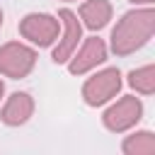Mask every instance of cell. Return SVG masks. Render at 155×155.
I'll list each match as a JSON object with an SVG mask.
<instances>
[{
	"instance_id": "6da1fadb",
	"label": "cell",
	"mask_w": 155,
	"mask_h": 155,
	"mask_svg": "<svg viewBox=\"0 0 155 155\" xmlns=\"http://www.w3.org/2000/svg\"><path fill=\"white\" fill-rule=\"evenodd\" d=\"M153 29H155V12L153 7H143V10H131L126 12L114 31H111V51L116 56H131L136 53L138 48H143L150 36H153Z\"/></svg>"
},
{
	"instance_id": "7a4b0ae2",
	"label": "cell",
	"mask_w": 155,
	"mask_h": 155,
	"mask_svg": "<svg viewBox=\"0 0 155 155\" xmlns=\"http://www.w3.org/2000/svg\"><path fill=\"white\" fill-rule=\"evenodd\" d=\"M36 65V51L19 44V41H7L0 46V75L19 80L27 78Z\"/></svg>"
},
{
	"instance_id": "3957f363",
	"label": "cell",
	"mask_w": 155,
	"mask_h": 155,
	"mask_svg": "<svg viewBox=\"0 0 155 155\" xmlns=\"http://www.w3.org/2000/svg\"><path fill=\"white\" fill-rule=\"evenodd\" d=\"M119 90H121V73L116 68H104L82 85V99L87 107H102L109 99H114Z\"/></svg>"
},
{
	"instance_id": "277c9868",
	"label": "cell",
	"mask_w": 155,
	"mask_h": 155,
	"mask_svg": "<svg viewBox=\"0 0 155 155\" xmlns=\"http://www.w3.org/2000/svg\"><path fill=\"white\" fill-rule=\"evenodd\" d=\"M58 29H61L58 17L46 12H29L19 19V34L36 46H51L58 39Z\"/></svg>"
},
{
	"instance_id": "5b68a950",
	"label": "cell",
	"mask_w": 155,
	"mask_h": 155,
	"mask_svg": "<svg viewBox=\"0 0 155 155\" xmlns=\"http://www.w3.org/2000/svg\"><path fill=\"white\" fill-rule=\"evenodd\" d=\"M140 116H143V104H140V99L133 97V94H126V97H121L116 104H111V107L104 111L102 121H104V126H107L111 133H124V131L133 128V126L140 121Z\"/></svg>"
},
{
	"instance_id": "8992f818",
	"label": "cell",
	"mask_w": 155,
	"mask_h": 155,
	"mask_svg": "<svg viewBox=\"0 0 155 155\" xmlns=\"http://www.w3.org/2000/svg\"><path fill=\"white\" fill-rule=\"evenodd\" d=\"M58 22L63 24V36L56 39L58 44L53 48V61L56 63H65L73 56V51L78 48V41L82 39V22L70 10H61L58 12Z\"/></svg>"
},
{
	"instance_id": "52a82bcc",
	"label": "cell",
	"mask_w": 155,
	"mask_h": 155,
	"mask_svg": "<svg viewBox=\"0 0 155 155\" xmlns=\"http://www.w3.org/2000/svg\"><path fill=\"white\" fill-rule=\"evenodd\" d=\"M104 61H107V44L99 36H90L80 46V51L68 58V70L73 75H82V73H90L92 68L102 65Z\"/></svg>"
},
{
	"instance_id": "ba28073f",
	"label": "cell",
	"mask_w": 155,
	"mask_h": 155,
	"mask_svg": "<svg viewBox=\"0 0 155 155\" xmlns=\"http://www.w3.org/2000/svg\"><path fill=\"white\" fill-rule=\"evenodd\" d=\"M34 114V99L27 92H12L0 111V119L5 126H22Z\"/></svg>"
},
{
	"instance_id": "9c48e42d",
	"label": "cell",
	"mask_w": 155,
	"mask_h": 155,
	"mask_svg": "<svg viewBox=\"0 0 155 155\" xmlns=\"http://www.w3.org/2000/svg\"><path fill=\"white\" fill-rule=\"evenodd\" d=\"M80 19L92 31L104 29L109 24V19H111V5H109V0H85L80 5Z\"/></svg>"
},
{
	"instance_id": "30bf717a",
	"label": "cell",
	"mask_w": 155,
	"mask_h": 155,
	"mask_svg": "<svg viewBox=\"0 0 155 155\" xmlns=\"http://www.w3.org/2000/svg\"><path fill=\"white\" fill-rule=\"evenodd\" d=\"M121 150L126 155H153L155 153V136L150 131H136V133L126 136V140L121 143Z\"/></svg>"
},
{
	"instance_id": "8fae6325",
	"label": "cell",
	"mask_w": 155,
	"mask_h": 155,
	"mask_svg": "<svg viewBox=\"0 0 155 155\" xmlns=\"http://www.w3.org/2000/svg\"><path fill=\"white\" fill-rule=\"evenodd\" d=\"M128 85H131L136 92H140V94H153V92H155V68L148 63V65H143V68H138V70H131Z\"/></svg>"
},
{
	"instance_id": "7c38bea8",
	"label": "cell",
	"mask_w": 155,
	"mask_h": 155,
	"mask_svg": "<svg viewBox=\"0 0 155 155\" xmlns=\"http://www.w3.org/2000/svg\"><path fill=\"white\" fill-rule=\"evenodd\" d=\"M133 5H153V0H131Z\"/></svg>"
},
{
	"instance_id": "4fadbf2b",
	"label": "cell",
	"mask_w": 155,
	"mask_h": 155,
	"mask_svg": "<svg viewBox=\"0 0 155 155\" xmlns=\"http://www.w3.org/2000/svg\"><path fill=\"white\" fill-rule=\"evenodd\" d=\"M2 94H5V82L0 80V99H2Z\"/></svg>"
},
{
	"instance_id": "5bb4252c",
	"label": "cell",
	"mask_w": 155,
	"mask_h": 155,
	"mask_svg": "<svg viewBox=\"0 0 155 155\" xmlns=\"http://www.w3.org/2000/svg\"><path fill=\"white\" fill-rule=\"evenodd\" d=\"M0 27H2V10H0Z\"/></svg>"
},
{
	"instance_id": "9a60e30c",
	"label": "cell",
	"mask_w": 155,
	"mask_h": 155,
	"mask_svg": "<svg viewBox=\"0 0 155 155\" xmlns=\"http://www.w3.org/2000/svg\"><path fill=\"white\" fill-rule=\"evenodd\" d=\"M63 2H70V0H63Z\"/></svg>"
}]
</instances>
